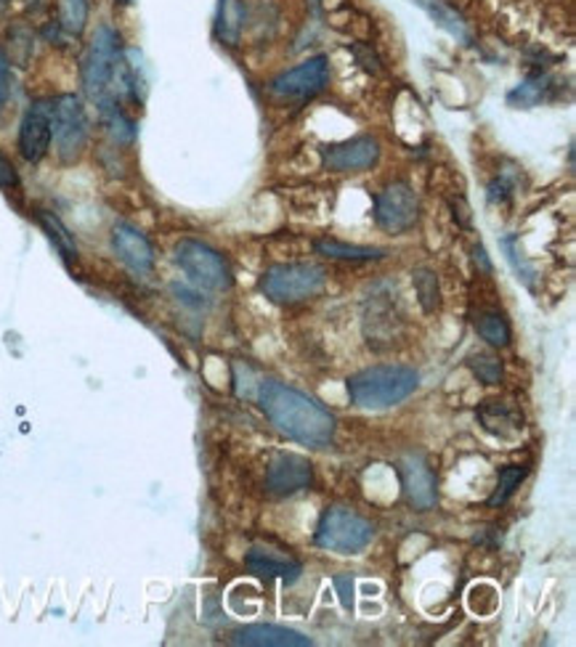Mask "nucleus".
Masks as SVG:
<instances>
[{
	"label": "nucleus",
	"mask_w": 576,
	"mask_h": 647,
	"mask_svg": "<svg viewBox=\"0 0 576 647\" xmlns=\"http://www.w3.org/2000/svg\"><path fill=\"white\" fill-rule=\"evenodd\" d=\"M550 91H553V78L548 72H537L507 93V104L516 106V109H531V106L548 102Z\"/></svg>",
	"instance_id": "f3484780"
},
{
	"label": "nucleus",
	"mask_w": 576,
	"mask_h": 647,
	"mask_svg": "<svg viewBox=\"0 0 576 647\" xmlns=\"http://www.w3.org/2000/svg\"><path fill=\"white\" fill-rule=\"evenodd\" d=\"M37 221H41L43 231H46L48 239H51V242L56 244V250H59V253L65 255V261H74V257H78V247H74L72 234L67 231V226L54 216V212L41 210V212H37Z\"/></svg>",
	"instance_id": "412c9836"
},
{
	"label": "nucleus",
	"mask_w": 576,
	"mask_h": 647,
	"mask_svg": "<svg viewBox=\"0 0 576 647\" xmlns=\"http://www.w3.org/2000/svg\"><path fill=\"white\" fill-rule=\"evenodd\" d=\"M468 367H471V372L479 377L484 385H497V382L503 380V361L494 356H473L471 361H468Z\"/></svg>",
	"instance_id": "cd10ccee"
},
{
	"label": "nucleus",
	"mask_w": 576,
	"mask_h": 647,
	"mask_svg": "<svg viewBox=\"0 0 576 647\" xmlns=\"http://www.w3.org/2000/svg\"><path fill=\"white\" fill-rule=\"evenodd\" d=\"M415 3L423 5V9L428 11V14L434 16L449 35L457 37V41H465V43L471 41V30H468V22L462 19V14H457L447 0H415Z\"/></svg>",
	"instance_id": "aec40b11"
},
{
	"label": "nucleus",
	"mask_w": 576,
	"mask_h": 647,
	"mask_svg": "<svg viewBox=\"0 0 576 647\" xmlns=\"http://www.w3.org/2000/svg\"><path fill=\"white\" fill-rule=\"evenodd\" d=\"M0 188H19V173L11 160L0 152Z\"/></svg>",
	"instance_id": "7c9ffc66"
},
{
	"label": "nucleus",
	"mask_w": 576,
	"mask_h": 647,
	"mask_svg": "<svg viewBox=\"0 0 576 647\" xmlns=\"http://www.w3.org/2000/svg\"><path fill=\"white\" fill-rule=\"evenodd\" d=\"M399 473H402L406 499H410L417 510H428V507L436 505L434 470L419 460V457H406Z\"/></svg>",
	"instance_id": "4468645a"
},
{
	"label": "nucleus",
	"mask_w": 576,
	"mask_h": 647,
	"mask_svg": "<svg viewBox=\"0 0 576 647\" xmlns=\"http://www.w3.org/2000/svg\"><path fill=\"white\" fill-rule=\"evenodd\" d=\"M473 253H475V263H481V266H484V271H492V263L486 261V250L481 247V244H475Z\"/></svg>",
	"instance_id": "2f4dec72"
},
{
	"label": "nucleus",
	"mask_w": 576,
	"mask_h": 647,
	"mask_svg": "<svg viewBox=\"0 0 576 647\" xmlns=\"http://www.w3.org/2000/svg\"><path fill=\"white\" fill-rule=\"evenodd\" d=\"M327 56H314V59H306L300 67L290 69V72H281L272 83V91L281 99H311L327 85Z\"/></svg>",
	"instance_id": "9d476101"
},
{
	"label": "nucleus",
	"mask_w": 576,
	"mask_h": 647,
	"mask_svg": "<svg viewBox=\"0 0 576 647\" xmlns=\"http://www.w3.org/2000/svg\"><path fill=\"white\" fill-rule=\"evenodd\" d=\"M258 404L292 441L303 446H327L335 436V417L311 395L296 391V388L281 385L277 380H263L258 385Z\"/></svg>",
	"instance_id": "f257e3e1"
},
{
	"label": "nucleus",
	"mask_w": 576,
	"mask_h": 647,
	"mask_svg": "<svg viewBox=\"0 0 576 647\" xmlns=\"http://www.w3.org/2000/svg\"><path fill=\"white\" fill-rule=\"evenodd\" d=\"M327 271L316 263H281L272 266L261 279V290L279 305H296L322 292Z\"/></svg>",
	"instance_id": "7ed1b4c3"
},
{
	"label": "nucleus",
	"mask_w": 576,
	"mask_h": 647,
	"mask_svg": "<svg viewBox=\"0 0 576 647\" xmlns=\"http://www.w3.org/2000/svg\"><path fill=\"white\" fill-rule=\"evenodd\" d=\"M112 247L128 268H134L136 274H149L154 268V250L149 244V239L141 234L139 229L128 223H117L112 229Z\"/></svg>",
	"instance_id": "ddd939ff"
},
{
	"label": "nucleus",
	"mask_w": 576,
	"mask_h": 647,
	"mask_svg": "<svg viewBox=\"0 0 576 647\" xmlns=\"http://www.w3.org/2000/svg\"><path fill=\"white\" fill-rule=\"evenodd\" d=\"M335 589L341 597V605L346 611H354V579L350 576H335Z\"/></svg>",
	"instance_id": "c756f323"
},
{
	"label": "nucleus",
	"mask_w": 576,
	"mask_h": 647,
	"mask_svg": "<svg viewBox=\"0 0 576 647\" xmlns=\"http://www.w3.org/2000/svg\"><path fill=\"white\" fill-rule=\"evenodd\" d=\"M380 143L375 138H350V141L332 143L322 149V165L330 173H361L378 165Z\"/></svg>",
	"instance_id": "1a4fd4ad"
},
{
	"label": "nucleus",
	"mask_w": 576,
	"mask_h": 647,
	"mask_svg": "<svg viewBox=\"0 0 576 647\" xmlns=\"http://www.w3.org/2000/svg\"><path fill=\"white\" fill-rule=\"evenodd\" d=\"M51 102H35L19 125V152L27 162H41L51 149Z\"/></svg>",
	"instance_id": "9b49d317"
},
{
	"label": "nucleus",
	"mask_w": 576,
	"mask_h": 647,
	"mask_svg": "<svg viewBox=\"0 0 576 647\" xmlns=\"http://www.w3.org/2000/svg\"><path fill=\"white\" fill-rule=\"evenodd\" d=\"M419 218V203L417 194L412 192L410 184L396 181L388 184L383 192L375 197V223L388 234H402L410 231Z\"/></svg>",
	"instance_id": "6e6552de"
},
{
	"label": "nucleus",
	"mask_w": 576,
	"mask_h": 647,
	"mask_svg": "<svg viewBox=\"0 0 576 647\" xmlns=\"http://www.w3.org/2000/svg\"><path fill=\"white\" fill-rule=\"evenodd\" d=\"M231 643L245 647H309L311 639L296 629H287V626L255 624L234 632Z\"/></svg>",
	"instance_id": "2eb2a0df"
},
{
	"label": "nucleus",
	"mask_w": 576,
	"mask_h": 647,
	"mask_svg": "<svg viewBox=\"0 0 576 647\" xmlns=\"http://www.w3.org/2000/svg\"><path fill=\"white\" fill-rule=\"evenodd\" d=\"M35 51V37L27 27H11L9 37H5V59L9 65L16 67H27L30 59H33Z\"/></svg>",
	"instance_id": "4be33fe9"
},
{
	"label": "nucleus",
	"mask_w": 576,
	"mask_h": 647,
	"mask_svg": "<svg viewBox=\"0 0 576 647\" xmlns=\"http://www.w3.org/2000/svg\"><path fill=\"white\" fill-rule=\"evenodd\" d=\"M314 483L311 462L298 454H279L266 470V488L277 496H290L306 492Z\"/></svg>",
	"instance_id": "f8f14e48"
},
{
	"label": "nucleus",
	"mask_w": 576,
	"mask_h": 647,
	"mask_svg": "<svg viewBox=\"0 0 576 647\" xmlns=\"http://www.w3.org/2000/svg\"><path fill=\"white\" fill-rule=\"evenodd\" d=\"M51 134L56 152L65 162H74L83 154L88 141V115L78 96L65 93L51 104Z\"/></svg>",
	"instance_id": "0eeeda50"
},
{
	"label": "nucleus",
	"mask_w": 576,
	"mask_h": 647,
	"mask_svg": "<svg viewBox=\"0 0 576 647\" xmlns=\"http://www.w3.org/2000/svg\"><path fill=\"white\" fill-rule=\"evenodd\" d=\"M247 568L258 576H277V579H285L287 584H296L303 574V565L298 561H290V557L279 555V552L272 550H253L247 555Z\"/></svg>",
	"instance_id": "dca6fc26"
},
{
	"label": "nucleus",
	"mask_w": 576,
	"mask_h": 647,
	"mask_svg": "<svg viewBox=\"0 0 576 647\" xmlns=\"http://www.w3.org/2000/svg\"><path fill=\"white\" fill-rule=\"evenodd\" d=\"M419 377L415 369L388 363V367H369L356 372L348 380V395L361 409H388L402 404L417 391Z\"/></svg>",
	"instance_id": "f03ea898"
},
{
	"label": "nucleus",
	"mask_w": 576,
	"mask_h": 647,
	"mask_svg": "<svg viewBox=\"0 0 576 647\" xmlns=\"http://www.w3.org/2000/svg\"><path fill=\"white\" fill-rule=\"evenodd\" d=\"M412 281H415V292L419 305H423L425 313H436L438 305H441V287H438V276L430 271V268H417L412 274Z\"/></svg>",
	"instance_id": "5701e85b"
},
{
	"label": "nucleus",
	"mask_w": 576,
	"mask_h": 647,
	"mask_svg": "<svg viewBox=\"0 0 576 647\" xmlns=\"http://www.w3.org/2000/svg\"><path fill=\"white\" fill-rule=\"evenodd\" d=\"M375 539V525L361 515L332 507L322 515L316 529V544L337 555H359Z\"/></svg>",
	"instance_id": "39448f33"
},
{
	"label": "nucleus",
	"mask_w": 576,
	"mask_h": 647,
	"mask_svg": "<svg viewBox=\"0 0 576 647\" xmlns=\"http://www.w3.org/2000/svg\"><path fill=\"white\" fill-rule=\"evenodd\" d=\"M314 250L319 255L332 257V261H380V257H385V250L346 244L341 239H316Z\"/></svg>",
	"instance_id": "6ab92c4d"
},
{
	"label": "nucleus",
	"mask_w": 576,
	"mask_h": 647,
	"mask_svg": "<svg viewBox=\"0 0 576 647\" xmlns=\"http://www.w3.org/2000/svg\"><path fill=\"white\" fill-rule=\"evenodd\" d=\"M175 263L181 266L194 285L205 287V290H229L231 287V268L223 261V255L218 250H212L210 244L197 242V239H184L175 247Z\"/></svg>",
	"instance_id": "423d86ee"
},
{
	"label": "nucleus",
	"mask_w": 576,
	"mask_h": 647,
	"mask_svg": "<svg viewBox=\"0 0 576 647\" xmlns=\"http://www.w3.org/2000/svg\"><path fill=\"white\" fill-rule=\"evenodd\" d=\"M123 61V46L120 35L102 24L88 43V51L83 56V88L88 96L96 104H102L110 96L112 80H115L117 67Z\"/></svg>",
	"instance_id": "20e7f679"
},
{
	"label": "nucleus",
	"mask_w": 576,
	"mask_h": 647,
	"mask_svg": "<svg viewBox=\"0 0 576 647\" xmlns=\"http://www.w3.org/2000/svg\"><path fill=\"white\" fill-rule=\"evenodd\" d=\"M56 9H59V27L67 35H83L88 24V0H56Z\"/></svg>",
	"instance_id": "b1692460"
},
{
	"label": "nucleus",
	"mask_w": 576,
	"mask_h": 647,
	"mask_svg": "<svg viewBox=\"0 0 576 647\" xmlns=\"http://www.w3.org/2000/svg\"><path fill=\"white\" fill-rule=\"evenodd\" d=\"M242 27H245V3H242V0H221L216 16V35L221 37L227 46H237V43H240Z\"/></svg>",
	"instance_id": "a211bd4d"
},
{
	"label": "nucleus",
	"mask_w": 576,
	"mask_h": 647,
	"mask_svg": "<svg viewBox=\"0 0 576 647\" xmlns=\"http://www.w3.org/2000/svg\"><path fill=\"white\" fill-rule=\"evenodd\" d=\"M475 332H479L486 343L494 345V348H505V345L510 343V326H507L499 313H479V316H475Z\"/></svg>",
	"instance_id": "393cba45"
},
{
	"label": "nucleus",
	"mask_w": 576,
	"mask_h": 647,
	"mask_svg": "<svg viewBox=\"0 0 576 647\" xmlns=\"http://www.w3.org/2000/svg\"><path fill=\"white\" fill-rule=\"evenodd\" d=\"M503 250H505L507 261H510L512 271L518 274V279H521L523 285L529 287V290H534V276H537V271H534V266H531V263H529V257L523 255L521 242H518V236H505L503 239Z\"/></svg>",
	"instance_id": "a878e982"
},
{
	"label": "nucleus",
	"mask_w": 576,
	"mask_h": 647,
	"mask_svg": "<svg viewBox=\"0 0 576 647\" xmlns=\"http://www.w3.org/2000/svg\"><path fill=\"white\" fill-rule=\"evenodd\" d=\"M526 477V470L523 467H505L499 470V481H497V492L492 494L489 505L497 507V505H505L507 499H510L512 492H516L518 486H521V481Z\"/></svg>",
	"instance_id": "bb28decb"
},
{
	"label": "nucleus",
	"mask_w": 576,
	"mask_h": 647,
	"mask_svg": "<svg viewBox=\"0 0 576 647\" xmlns=\"http://www.w3.org/2000/svg\"><path fill=\"white\" fill-rule=\"evenodd\" d=\"M11 96V65L5 59V54L0 51V115H3L5 104H9Z\"/></svg>",
	"instance_id": "c85d7f7f"
},
{
	"label": "nucleus",
	"mask_w": 576,
	"mask_h": 647,
	"mask_svg": "<svg viewBox=\"0 0 576 647\" xmlns=\"http://www.w3.org/2000/svg\"><path fill=\"white\" fill-rule=\"evenodd\" d=\"M3 9H5V0H0V16H3Z\"/></svg>",
	"instance_id": "473e14b6"
}]
</instances>
